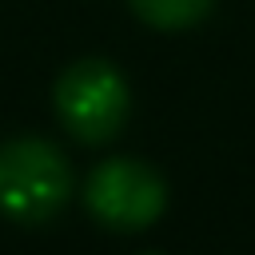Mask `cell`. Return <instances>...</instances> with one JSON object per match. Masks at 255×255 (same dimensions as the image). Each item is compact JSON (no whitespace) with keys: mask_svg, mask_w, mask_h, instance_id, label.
<instances>
[{"mask_svg":"<svg viewBox=\"0 0 255 255\" xmlns=\"http://www.w3.org/2000/svg\"><path fill=\"white\" fill-rule=\"evenodd\" d=\"M72 195V167L48 139L0 147V211L16 223H48Z\"/></svg>","mask_w":255,"mask_h":255,"instance_id":"6da1fadb","label":"cell"},{"mask_svg":"<svg viewBox=\"0 0 255 255\" xmlns=\"http://www.w3.org/2000/svg\"><path fill=\"white\" fill-rule=\"evenodd\" d=\"M128 84L108 60H80L56 80V116L80 143L112 139L128 120Z\"/></svg>","mask_w":255,"mask_h":255,"instance_id":"7a4b0ae2","label":"cell"},{"mask_svg":"<svg viewBox=\"0 0 255 255\" xmlns=\"http://www.w3.org/2000/svg\"><path fill=\"white\" fill-rule=\"evenodd\" d=\"M88 211L112 231H143L167 207L163 179L139 159H104L84 187Z\"/></svg>","mask_w":255,"mask_h":255,"instance_id":"3957f363","label":"cell"},{"mask_svg":"<svg viewBox=\"0 0 255 255\" xmlns=\"http://www.w3.org/2000/svg\"><path fill=\"white\" fill-rule=\"evenodd\" d=\"M211 4L215 0H131V12L159 32H179L199 24L211 12Z\"/></svg>","mask_w":255,"mask_h":255,"instance_id":"277c9868","label":"cell"},{"mask_svg":"<svg viewBox=\"0 0 255 255\" xmlns=\"http://www.w3.org/2000/svg\"><path fill=\"white\" fill-rule=\"evenodd\" d=\"M143 255H163V251H143Z\"/></svg>","mask_w":255,"mask_h":255,"instance_id":"5b68a950","label":"cell"}]
</instances>
